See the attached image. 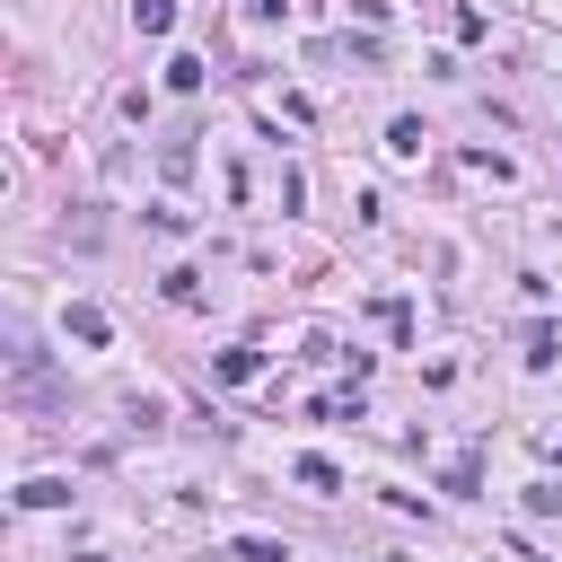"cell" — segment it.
<instances>
[{"label":"cell","mask_w":562,"mask_h":562,"mask_svg":"<svg viewBox=\"0 0 562 562\" xmlns=\"http://www.w3.org/2000/svg\"><path fill=\"white\" fill-rule=\"evenodd\" d=\"M132 26H140V35H167V26H176V0H132Z\"/></svg>","instance_id":"3957f363"},{"label":"cell","mask_w":562,"mask_h":562,"mask_svg":"<svg viewBox=\"0 0 562 562\" xmlns=\"http://www.w3.org/2000/svg\"><path fill=\"white\" fill-rule=\"evenodd\" d=\"M237 562H290V553H281L272 536H237Z\"/></svg>","instance_id":"ba28073f"},{"label":"cell","mask_w":562,"mask_h":562,"mask_svg":"<svg viewBox=\"0 0 562 562\" xmlns=\"http://www.w3.org/2000/svg\"><path fill=\"white\" fill-rule=\"evenodd\" d=\"M299 483H307V492H342V465H334V457H299Z\"/></svg>","instance_id":"7a4b0ae2"},{"label":"cell","mask_w":562,"mask_h":562,"mask_svg":"<svg viewBox=\"0 0 562 562\" xmlns=\"http://www.w3.org/2000/svg\"><path fill=\"white\" fill-rule=\"evenodd\" d=\"M527 360L553 369V360H562V334H553V325H527Z\"/></svg>","instance_id":"5b68a950"},{"label":"cell","mask_w":562,"mask_h":562,"mask_svg":"<svg viewBox=\"0 0 562 562\" xmlns=\"http://www.w3.org/2000/svg\"><path fill=\"white\" fill-rule=\"evenodd\" d=\"M167 88L193 97V88H202V53H176V61H167Z\"/></svg>","instance_id":"277c9868"},{"label":"cell","mask_w":562,"mask_h":562,"mask_svg":"<svg viewBox=\"0 0 562 562\" xmlns=\"http://www.w3.org/2000/svg\"><path fill=\"white\" fill-rule=\"evenodd\" d=\"M70 334L79 342H105V307H70Z\"/></svg>","instance_id":"52a82bcc"},{"label":"cell","mask_w":562,"mask_h":562,"mask_svg":"<svg viewBox=\"0 0 562 562\" xmlns=\"http://www.w3.org/2000/svg\"><path fill=\"white\" fill-rule=\"evenodd\" d=\"M70 501V483H53V474H35V483H18V509H61Z\"/></svg>","instance_id":"6da1fadb"},{"label":"cell","mask_w":562,"mask_h":562,"mask_svg":"<svg viewBox=\"0 0 562 562\" xmlns=\"http://www.w3.org/2000/svg\"><path fill=\"white\" fill-rule=\"evenodd\" d=\"M255 369H263V351H220V378H228V386H246Z\"/></svg>","instance_id":"8992f818"}]
</instances>
